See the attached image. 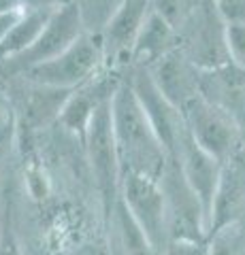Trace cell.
<instances>
[{
  "label": "cell",
  "mask_w": 245,
  "mask_h": 255,
  "mask_svg": "<svg viewBox=\"0 0 245 255\" xmlns=\"http://www.w3.org/2000/svg\"><path fill=\"white\" fill-rule=\"evenodd\" d=\"M111 122L120 172L160 179L169 157L126 79H122L111 96Z\"/></svg>",
  "instance_id": "6da1fadb"
},
{
  "label": "cell",
  "mask_w": 245,
  "mask_h": 255,
  "mask_svg": "<svg viewBox=\"0 0 245 255\" xmlns=\"http://www.w3.org/2000/svg\"><path fill=\"white\" fill-rule=\"evenodd\" d=\"M186 130L201 149L213 155L218 162L233 157L241 145V128L235 115L226 107L213 102L199 92L188 105L181 109Z\"/></svg>",
  "instance_id": "7a4b0ae2"
},
{
  "label": "cell",
  "mask_w": 245,
  "mask_h": 255,
  "mask_svg": "<svg viewBox=\"0 0 245 255\" xmlns=\"http://www.w3.org/2000/svg\"><path fill=\"white\" fill-rule=\"evenodd\" d=\"M83 34H85V30H83L81 17H79V9L73 0H70V2L58 6L51 13V17L45 23L43 32L26 51L13 55V58L0 60V77L15 79L32 66H38L43 62L58 58L62 51H66Z\"/></svg>",
  "instance_id": "3957f363"
},
{
  "label": "cell",
  "mask_w": 245,
  "mask_h": 255,
  "mask_svg": "<svg viewBox=\"0 0 245 255\" xmlns=\"http://www.w3.org/2000/svg\"><path fill=\"white\" fill-rule=\"evenodd\" d=\"M164 194L169 241H207L209 223L203 204L179 170L177 159H167V166L158 179Z\"/></svg>",
  "instance_id": "277c9868"
},
{
  "label": "cell",
  "mask_w": 245,
  "mask_h": 255,
  "mask_svg": "<svg viewBox=\"0 0 245 255\" xmlns=\"http://www.w3.org/2000/svg\"><path fill=\"white\" fill-rule=\"evenodd\" d=\"M83 145H85V153H88V162L92 166L94 179H96V185L100 189L102 202H105V211L109 215L117 196H120V181H122L115 138H113L111 98L100 102L96 111L92 113V119L83 136Z\"/></svg>",
  "instance_id": "5b68a950"
},
{
  "label": "cell",
  "mask_w": 245,
  "mask_h": 255,
  "mask_svg": "<svg viewBox=\"0 0 245 255\" xmlns=\"http://www.w3.org/2000/svg\"><path fill=\"white\" fill-rule=\"evenodd\" d=\"M100 66L102 53L98 38L83 34L66 51H62L58 58L32 66L15 79H23V81L36 85L60 87V90H75V87L88 81L94 73H98Z\"/></svg>",
  "instance_id": "8992f818"
},
{
  "label": "cell",
  "mask_w": 245,
  "mask_h": 255,
  "mask_svg": "<svg viewBox=\"0 0 245 255\" xmlns=\"http://www.w3.org/2000/svg\"><path fill=\"white\" fill-rule=\"evenodd\" d=\"M120 200L128 209L130 217L154 245L158 253L169 243L167 236V211H164V194L156 179L143 174L126 172L120 181Z\"/></svg>",
  "instance_id": "52a82bcc"
},
{
  "label": "cell",
  "mask_w": 245,
  "mask_h": 255,
  "mask_svg": "<svg viewBox=\"0 0 245 255\" xmlns=\"http://www.w3.org/2000/svg\"><path fill=\"white\" fill-rule=\"evenodd\" d=\"M126 81H128L134 98L139 100V105H141V109H143V113L147 117L149 126H152L156 138L160 140L167 157L175 159L179 138L186 130L181 111L173 107L171 102L160 94V90L154 85L152 77H149L147 68L130 66V77L126 79Z\"/></svg>",
  "instance_id": "ba28073f"
},
{
  "label": "cell",
  "mask_w": 245,
  "mask_h": 255,
  "mask_svg": "<svg viewBox=\"0 0 245 255\" xmlns=\"http://www.w3.org/2000/svg\"><path fill=\"white\" fill-rule=\"evenodd\" d=\"M152 11L149 0H124L107 26L102 28L98 43L102 53V66L113 70L117 66H130V53L141 26Z\"/></svg>",
  "instance_id": "9c48e42d"
},
{
  "label": "cell",
  "mask_w": 245,
  "mask_h": 255,
  "mask_svg": "<svg viewBox=\"0 0 245 255\" xmlns=\"http://www.w3.org/2000/svg\"><path fill=\"white\" fill-rule=\"evenodd\" d=\"M241 223L245 226V153L243 147L222 164L218 189L209 213V234L213 230ZM207 234V236H209Z\"/></svg>",
  "instance_id": "30bf717a"
},
{
  "label": "cell",
  "mask_w": 245,
  "mask_h": 255,
  "mask_svg": "<svg viewBox=\"0 0 245 255\" xmlns=\"http://www.w3.org/2000/svg\"><path fill=\"white\" fill-rule=\"evenodd\" d=\"M19 85L15 87V94L11 96L13 105V119L19 117V122L28 130H41L49 124L58 122V117L64 109L68 96L73 90H60V87L49 85H36L30 81L19 79Z\"/></svg>",
  "instance_id": "8fae6325"
},
{
  "label": "cell",
  "mask_w": 245,
  "mask_h": 255,
  "mask_svg": "<svg viewBox=\"0 0 245 255\" xmlns=\"http://www.w3.org/2000/svg\"><path fill=\"white\" fill-rule=\"evenodd\" d=\"M175 159L186 183L203 204V211L207 215V223H209V213H211L213 196H216L218 189L220 172H222V162H218L213 155H209L207 151L196 145L194 138L188 134V130H184L179 138Z\"/></svg>",
  "instance_id": "7c38bea8"
},
{
  "label": "cell",
  "mask_w": 245,
  "mask_h": 255,
  "mask_svg": "<svg viewBox=\"0 0 245 255\" xmlns=\"http://www.w3.org/2000/svg\"><path fill=\"white\" fill-rule=\"evenodd\" d=\"M147 73L160 94L179 111L201 92L194 64L181 47L154 62L152 66H147Z\"/></svg>",
  "instance_id": "4fadbf2b"
},
{
  "label": "cell",
  "mask_w": 245,
  "mask_h": 255,
  "mask_svg": "<svg viewBox=\"0 0 245 255\" xmlns=\"http://www.w3.org/2000/svg\"><path fill=\"white\" fill-rule=\"evenodd\" d=\"M179 47V32L160 15L149 11L130 53V66L147 68Z\"/></svg>",
  "instance_id": "5bb4252c"
},
{
  "label": "cell",
  "mask_w": 245,
  "mask_h": 255,
  "mask_svg": "<svg viewBox=\"0 0 245 255\" xmlns=\"http://www.w3.org/2000/svg\"><path fill=\"white\" fill-rule=\"evenodd\" d=\"M56 9H34V11H21L19 19L13 23L9 34L4 36V41L0 43V60L13 58L21 51H26L32 45L38 34L43 32L45 23L49 21L51 13Z\"/></svg>",
  "instance_id": "9a60e30c"
},
{
  "label": "cell",
  "mask_w": 245,
  "mask_h": 255,
  "mask_svg": "<svg viewBox=\"0 0 245 255\" xmlns=\"http://www.w3.org/2000/svg\"><path fill=\"white\" fill-rule=\"evenodd\" d=\"M109 215H113V226L117 232V255H160L147 241V236L141 232V228L134 223L120 196Z\"/></svg>",
  "instance_id": "2e32d148"
},
{
  "label": "cell",
  "mask_w": 245,
  "mask_h": 255,
  "mask_svg": "<svg viewBox=\"0 0 245 255\" xmlns=\"http://www.w3.org/2000/svg\"><path fill=\"white\" fill-rule=\"evenodd\" d=\"M79 9V17H81L85 34L100 36L102 28L111 19V15L120 9L124 0H73Z\"/></svg>",
  "instance_id": "e0dca14e"
},
{
  "label": "cell",
  "mask_w": 245,
  "mask_h": 255,
  "mask_svg": "<svg viewBox=\"0 0 245 255\" xmlns=\"http://www.w3.org/2000/svg\"><path fill=\"white\" fill-rule=\"evenodd\" d=\"M207 255H245V226L231 223L207 236Z\"/></svg>",
  "instance_id": "ac0fdd59"
},
{
  "label": "cell",
  "mask_w": 245,
  "mask_h": 255,
  "mask_svg": "<svg viewBox=\"0 0 245 255\" xmlns=\"http://www.w3.org/2000/svg\"><path fill=\"white\" fill-rule=\"evenodd\" d=\"M149 6L179 32V28L186 26L188 17L196 9V2L194 0H149Z\"/></svg>",
  "instance_id": "d6986e66"
},
{
  "label": "cell",
  "mask_w": 245,
  "mask_h": 255,
  "mask_svg": "<svg viewBox=\"0 0 245 255\" xmlns=\"http://www.w3.org/2000/svg\"><path fill=\"white\" fill-rule=\"evenodd\" d=\"M224 47L237 68L245 70V23H224Z\"/></svg>",
  "instance_id": "ffe728a7"
},
{
  "label": "cell",
  "mask_w": 245,
  "mask_h": 255,
  "mask_svg": "<svg viewBox=\"0 0 245 255\" xmlns=\"http://www.w3.org/2000/svg\"><path fill=\"white\" fill-rule=\"evenodd\" d=\"M211 4L224 23H245V0H211Z\"/></svg>",
  "instance_id": "44dd1931"
},
{
  "label": "cell",
  "mask_w": 245,
  "mask_h": 255,
  "mask_svg": "<svg viewBox=\"0 0 245 255\" xmlns=\"http://www.w3.org/2000/svg\"><path fill=\"white\" fill-rule=\"evenodd\" d=\"M160 255H207V241H169Z\"/></svg>",
  "instance_id": "7402d4cb"
},
{
  "label": "cell",
  "mask_w": 245,
  "mask_h": 255,
  "mask_svg": "<svg viewBox=\"0 0 245 255\" xmlns=\"http://www.w3.org/2000/svg\"><path fill=\"white\" fill-rule=\"evenodd\" d=\"M0 255H21L19 243H17V238H15L13 226H11L9 211L4 213V223H2V230H0Z\"/></svg>",
  "instance_id": "603a6c76"
},
{
  "label": "cell",
  "mask_w": 245,
  "mask_h": 255,
  "mask_svg": "<svg viewBox=\"0 0 245 255\" xmlns=\"http://www.w3.org/2000/svg\"><path fill=\"white\" fill-rule=\"evenodd\" d=\"M70 2V0H15L17 9L34 11V9H58V6Z\"/></svg>",
  "instance_id": "cb8c5ba5"
},
{
  "label": "cell",
  "mask_w": 245,
  "mask_h": 255,
  "mask_svg": "<svg viewBox=\"0 0 245 255\" xmlns=\"http://www.w3.org/2000/svg\"><path fill=\"white\" fill-rule=\"evenodd\" d=\"M13 128H15V119L4 126H0V168H2L6 155L11 149V140H13Z\"/></svg>",
  "instance_id": "d4e9b609"
},
{
  "label": "cell",
  "mask_w": 245,
  "mask_h": 255,
  "mask_svg": "<svg viewBox=\"0 0 245 255\" xmlns=\"http://www.w3.org/2000/svg\"><path fill=\"white\" fill-rule=\"evenodd\" d=\"M9 122H13V105H11L6 87L0 83V126L9 124Z\"/></svg>",
  "instance_id": "484cf974"
},
{
  "label": "cell",
  "mask_w": 245,
  "mask_h": 255,
  "mask_svg": "<svg viewBox=\"0 0 245 255\" xmlns=\"http://www.w3.org/2000/svg\"><path fill=\"white\" fill-rule=\"evenodd\" d=\"M19 15H21V9H15V11H9V13H0V43H2L4 36L9 34L13 23L19 19Z\"/></svg>",
  "instance_id": "4316f807"
},
{
  "label": "cell",
  "mask_w": 245,
  "mask_h": 255,
  "mask_svg": "<svg viewBox=\"0 0 245 255\" xmlns=\"http://www.w3.org/2000/svg\"><path fill=\"white\" fill-rule=\"evenodd\" d=\"M15 9H17L15 0H0V13H9V11H15Z\"/></svg>",
  "instance_id": "83f0119b"
},
{
  "label": "cell",
  "mask_w": 245,
  "mask_h": 255,
  "mask_svg": "<svg viewBox=\"0 0 245 255\" xmlns=\"http://www.w3.org/2000/svg\"><path fill=\"white\" fill-rule=\"evenodd\" d=\"M194 2L199 4L203 11H207V13H216V11H213V4H211V0H194Z\"/></svg>",
  "instance_id": "f1b7e54d"
}]
</instances>
